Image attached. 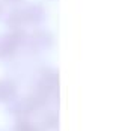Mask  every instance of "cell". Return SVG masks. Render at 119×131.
Returning a JSON list of instances; mask_svg holds the SVG:
<instances>
[{"instance_id":"cell-1","label":"cell","mask_w":119,"mask_h":131,"mask_svg":"<svg viewBox=\"0 0 119 131\" xmlns=\"http://www.w3.org/2000/svg\"><path fill=\"white\" fill-rule=\"evenodd\" d=\"M15 131H39V130L35 128V127H32V125L27 124V122H20V124L15 127Z\"/></svg>"}]
</instances>
